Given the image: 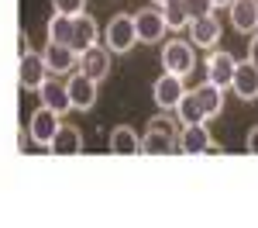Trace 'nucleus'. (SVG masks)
I'll return each mask as SVG.
<instances>
[{
  "instance_id": "nucleus-14",
  "label": "nucleus",
  "mask_w": 258,
  "mask_h": 228,
  "mask_svg": "<svg viewBox=\"0 0 258 228\" xmlns=\"http://www.w3.org/2000/svg\"><path fill=\"white\" fill-rule=\"evenodd\" d=\"M38 97L45 107H52L55 114H66V111H73V101H69V90H66V83H59L55 76H48V80L38 86Z\"/></svg>"
},
{
  "instance_id": "nucleus-21",
  "label": "nucleus",
  "mask_w": 258,
  "mask_h": 228,
  "mask_svg": "<svg viewBox=\"0 0 258 228\" xmlns=\"http://www.w3.org/2000/svg\"><path fill=\"white\" fill-rule=\"evenodd\" d=\"M45 38L55 41V45H69V38H73V18L69 14H52L48 18V28H45Z\"/></svg>"
},
{
  "instance_id": "nucleus-30",
  "label": "nucleus",
  "mask_w": 258,
  "mask_h": 228,
  "mask_svg": "<svg viewBox=\"0 0 258 228\" xmlns=\"http://www.w3.org/2000/svg\"><path fill=\"white\" fill-rule=\"evenodd\" d=\"M152 4H155V7H162V4H165V0H152Z\"/></svg>"
},
{
  "instance_id": "nucleus-13",
  "label": "nucleus",
  "mask_w": 258,
  "mask_h": 228,
  "mask_svg": "<svg viewBox=\"0 0 258 228\" xmlns=\"http://www.w3.org/2000/svg\"><path fill=\"white\" fill-rule=\"evenodd\" d=\"M231 24L241 35H255L258 31V0H231Z\"/></svg>"
},
{
  "instance_id": "nucleus-5",
  "label": "nucleus",
  "mask_w": 258,
  "mask_h": 228,
  "mask_svg": "<svg viewBox=\"0 0 258 228\" xmlns=\"http://www.w3.org/2000/svg\"><path fill=\"white\" fill-rule=\"evenodd\" d=\"M182 94H186V86H182V76H176V73H162L152 86V101L159 104L162 111H176Z\"/></svg>"
},
{
  "instance_id": "nucleus-16",
  "label": "nucleus",
  "mask_w": 258,
  "mask_h": 228,
  "mask_svg": "<svg viewBox=\"0 0 258 228\" xmlns=\"http://www.w3.org/2000/svg\"><path fill=\"white\" fill-rule=\"evenodd\" d=\"M97 35H100L97 21L90 18L86 11L73 18V38H69V45H73L76 52H83V49H90V45H97Z\"/></svg>"
},
{
  "instance_id": "nucleus-7",
  "label": "nucleus",
  "mask_w": 258,
  "mask_h": 228,
  "mask_svg": "<svg viewBox=\"0 0 258 228\" xmlns=\"http://www.w3.org/2000/svg\"><path fill=\"white\" fill-rule=\"evenodd\" d=\"M234 66H238V59H234L231 52H210V56H207V83L227 90L231 80H234Z\"/></svg>"
},
{
  "instance_id": "nucleus-23",
  "label": "nucleus",
  "mask_w": 258,
  "mask_h": 228,
  "mask_svg": "<svg viewBox=\"0 0 258 228\" xmlns=\"http://www.w3.org/2000/svg\"><path fill=\"white\" fill-rule=\"evenodd\" d=\"M162 18H165V28H172V31H179V28L189 24V14H186L182 0H165V4H162Z\"/></svg>"
},
{
  "instance_id": "nucleus-6",
  "label": "nucleus",
  "mask_w": 258,
  "mask_h": 228,
  "mask_svg": "<svg viewBox=\"0 0 258 228\" xmlns=\"http://www.w3.org/2000/svg\"><path fill=\"white\" fill-rule=\"evenodd\" d=\"M59 114L52 111V107H45L41 104L38 111L31 114V142L38 145V149H48V142L55 139V131H59Z\"/></svg>"
},
{
  "instance_id": "nucleus-27",
  "label": "nucleus",
  "mask_w": 258,
  "mask_h": 228,
  "mask_svg": "<svg viewBox=\"0 0 258 228\" xmlns=\"http://www.w3.org/2000/svg\"><path fill=\"white\" fill-rule=\"evenodd\" d=\"M244 145H248V152H251V156H258V124L248 131V142H244Z\"/></svg>"
},
{
  "instance_id": "nucleus-11",
  "label": "nucleus",
  "mask_w": 258,
  "mask_h": 228,
  "mask_svg": "<svg viewBox=\"0 0 258 228\" xmlns=\"http://www.w3.org/2000/svg\"><path fill=\"white\" fill-rule=\"evenodd\" d=\"M135 31H138V41H162L165 38V18L155 7H145L135 14Z\"/></svg>"
},
{
  "instance_id": "nucleus-4",
  "label": "nucleus",
  "mask_w": 258,
  "mask_h": 228,
  "mask_svg": "<svg viewBox=\"0 0 258 228\" xmlns=\"http://www.w3.org/2000/svg\"><path fill=\"white\" fill-rule=\"evenodd\" d=\"M110 49L107 45H90V49H83L80 52V73H86L90 80H103V76H110Z\"/></svg>"
},
{
  "instance_id": "nucleus-2",
  "label": "nucleus",
  "mask_w": 258,
  "mask_h": 228,
  "mask_svg": "<svg viewBox=\"0 0 258 228\" xmlns=\"http://www.w3.org/2000/svg\"><path fill=\"white\" fill-rule=\"evenodd\" d=\"M197 66V45L186 38H169L162 45V69L165 73H176V76H186L193 73Z\"/></svg>"
},
{
  "instance_id": "nucleus-26",
  "label": "nucleus",
  "mask_w": 258,
  "mask_h": 228,
  "mask_svg": "<svg viewBox=\"0 0 258 228\" xmlns=\"http://www.w3.org/2000/svg\"><path fill=\"white\" fill-rule=\"evenodd\" d=\"M148 128H162V131H176V121H172L169 114H155V118L148 121Z\"/></svg>"
},
{
  "instance_id": "nucleus-28",
  "label": "nucleus",
  "mask_w": 258,
  "mask_h": 228,
  "mask_svg": "<svg viewBox=\"0 0 258 228\" xmlns=\"http://www.w3.org/2000/svg\"><path fill=\"white\" fill-rule=\"evenodd\" d=\"M248 62L258 69V31H255V38H251V45H248Z\"/></svg>"
},
{
  "instance_id": "nucleus-15",
  "label": "nucleus",
  "mask_w": 258,
  "mask_h": 228,
  "mask_svg": "<svg viewBox=\"0 0 258 228\" xmlns=\"http://www.w3.org/2000/svg\"><path fill=\"white\" fill-rule=\"evenodd\" d=\"M231 86H234V94H238L241 101H258V69L248 59L238 62V66H234V80H231Z\"/></svg>"
},
{
  "instance_id": "nucleus-24",
  "label": "nucleus",
  "mask_w": 258,
  "mask_h": 228,
  "mask_svg": "<svg viewBox=\"0 0 258 228\" xmlns=\"http://www.w3.org/2000/svg\"><path fill=\"white\" fill-rule=\"evenodd\" d=\"M182 7H186L189 21L203 18V14H214V4H210V0H182Z\"/></svg>"
},
{
  "instance_id": "nucleus-1",
  "label": "nucleus",
  "mask_w": 258,
  "mask_h": 228,
  "mask_svg": "<svg viewBox=\"0 0 258 228\" xmlns=\"http://www.w3.org/2000/svg\"><path fill=\"white\" fill-rule=\"evenodd\" d=\"M103 41L114 56H124L138 45V31H135V14H114L103 28Z\"/></svg>"
},
{
  "instance_id": "nucleus-25",
  "label": "nucleus",
  "mask_w": 258,
  "mask_h": 228,
  "mask_svg": "<svg viewBox=\"0 0 258 228\" xmlns=\"http://www.w3.org/2000/svg\"><path fill=\"white\" fill-rule=\"evenodd\" d=\"M52 7L59 11V14H69V18H76L86 11V0H52Z\"/></svg>"
},
{
  "instance_id": "nucleus-3",
  "label": "nucleus",
  "mask_w": 258,
  "mask_h": 228,
  "mask_svg": "<svg viewBox=\"0 0 258 228\" xmlns=\"http://www.w3.org/2000/svg\"><path fill=\"white\" fill-rule=\"evenodd\" d=\"M176 149L182 152V156H200V152L214 149V135H210L207 121H200V124H182V135L176 139Z\"/></svg>"
},
{
  "instance_id": "nucleus-19",
  "label": "nucleus",
  "mask_w": 258,
  "mask_h": 228,
  "mask_svg": "<svg viewBox=\"0 0 258 228\" xmlns=\"http://www.w3.org/2000/svg\"><path fill=\"white\" fill-rule=\"evenodd\" d=\"M110 152H117V156H135V152H141L138 131L127 128V124H117V128L110 131Z\"/></svg>"
},
{
  "instance_id": "nucleus-9",
  "label": "nucleus",
  "mask_w": 258,
  "mask_h": 228,
  "mask_svg": "<svg viewBox=\"0 0 258 228\" xmlns=\"http://www.w3.org/2000/svg\"><path fill=\"white\" fill-rule=\"evenodd\" d=\"M189 41L197 45V49H214L220 41V21L214 14H203V18H193L189 24Z\"/></svg>"
},
{
  "instance_id": "nucleus-20",
  "label": "nucleus",
  "mask_w": 258,
  "mask_h": 228,
  "mask_svg": "<svg viewBox=\"0 0 258 228\" xmlns=\"http://www.w3.org/2000/svg\"><path fill=\"white\" fill-rule=\"evenodd\" d=\"M193 94H197V101H200V107H203V114H207V121L217 118L220 111H224V90H220V86L203 83V86H197Z\"/></svg>"
},
{
  "instance_id": "nucleus-12",
  "label": "nucleus",
  "mask_w": 258,
  "mask_h": 228,
  "mask_svg": "<svg viewBox=\"0 0 258 228\" xmlns=\"http://www.w3.org/2000/svg\"><path fill=\"white\" fill-rule=\"evenodd\" d=\"M48 76H52V73H48L45 59H41L38 52H31V49H28V52L21 56V86H24V90H38Z\"/></svg>"
},
{
  "instance_id": "nucleus-10",
  "label": "nucleus",
  "mask_w": 258,
  "mask_h": 228,
  "mask_svg": "<svg viewBox=\"0 0 258 228\" xmlns=\"http://www.w3.org/2000/svg\"><path fill=\"white\" fill-rule=\"evenodd\" d=\"M66 90H69V101H73V107H76V111H90V107L97 104V80H90L86 73L69 76Z\"/></svg>"
},
{
  "instance_id": "nucleus-29",
  "label": "nucleus",
  "mask_w": 258,
  "mask_h": 228,
  "mask_svg": "<svg viewBox=\"0 0 258 228\" xmlns=\"http://www.w3.org/2000/svg\"><path fill=\"white\" fill-rule=\"evenodd\" d=\"M210 4H214V7H227L231 0H210Z\"/></svg>"
},
{
  "instance_id": "nucleus-22",
  "label": "nucleus",
  "mask_w": 258,
  "mask_h": 228,
  "mask_svg": "<svg viewBox=\"0 0 258 228\" xmlns=\"http://www.w3.org/2000/svg\"><path fill=\"white\" fill-rule=\"evenodd\" d=\"M176 114H179V124H200L207 121V114H203V107H200L197 94H182L176 104Z\"/></svg>"
},
{
  "instance_id": "nucleus-18",
  "label": "nucleus",
  "mask_w": 258,
  "mask_h": 228,
  "mask_svg": "<svg viewBox=\"0 0 258 228\" xmlns=\"http://www.w3.org/2000/svg\"><path fill=\"white\" fill-rule=\"evenodd\" d=\"M141 152H145V156H169V152H176V139H172V131L148 128V135L141 139Z\"/></svg>"
},
{
  "instance_id": "nucleus-8",
  "label": "nucleus",
  "mask_w": 258,
  "mask_h": 228,
  "mask_svg": "<svg viewBox=\"0 0 258 228\" xmlns=\"http://www.w3.org/2000/svg\"><path fill=\"white\" fill-rule=\"evenodd\" d=\"M41 59H45V66H48L52 76H59V73H69L73 66H80V52H76L73 45H55V41H48L45 52H41Z\"/></svg>"
},
{
  "instance_id": "nucleus-17",
  "label": "nucleus",
  "mask_w": 258,
  "mask_h": 228,
  "mask_svg": "<svg viewBox=\"0 0 258 228\" xmlns=\"http://www.w3.org/2000/svg\"><path fill=\"white\" fill-rule=\"evenodd\" d=\"M80 149H83V135L73 124H59L55 139L48 142V152H52V156H76Z\"/></svg>"
}]
</instances>
